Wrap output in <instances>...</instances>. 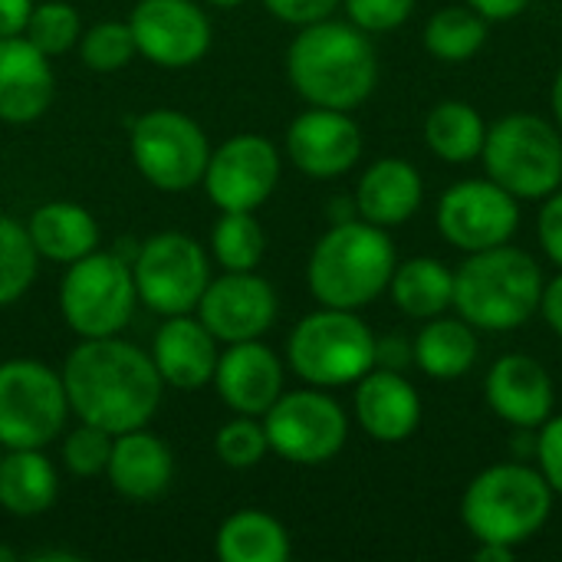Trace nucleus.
Wrapping results in <instances>:
<instances>
[{"label":"nucleus","instance_id":"obj_1","mask_svg":"<svg viewBox=\"0 0 562 562\" xmlns=\"http://www.w3.org/2000/svg\"><path fill=\"white\" fill-rule=\"evenodd\" d=\"M59 375L69 412L109 435L145 428L155 418L165 392L151 352H142L119 336L82 339L69 352Z\"/></svg>","mask_w":562,"mask_h":562},{"label":"nucleus","instance_id":"obj_2","mask_svg":"<svg viewBox=\"0 0 562 562\" xmlns=\"http://www.w3.org/2000/svg\"><path fill=\"white\" fill-rule=\"evenodd\" d=\"M286 76L310 105L352 112L375 92L379 56L366 30L326 16L300 26L286 49Z\"/></svg>","mask_w":562,"mask_h":562},{"label":"nucleus","instance_id":"obj_3","mask_svg":"<svg viewBox=\"0 0 562 562\" xmlns=\"http://www.w3.org/2000/svg\"><path fill=\"white\" fill-rule=\"evenodd\" d=\"M540 263L510 244L468 254L454 270V310L464 323L484 333H510L540 313L543 300Z\"/></svg>","mask_w":562,"mask_h":562},{"label":"nucleus","instance_id":"obj_4","mask_svg":"<svg viewBox=\"0 0 562 562\" xmlns=\"http://www.w3.org/2000/svg\"><path fill=\"white\" fill-rule=\"evenodd\" d=\"M395 244L369 221H336L313 247L306 280L319 306L362 310L375 303L395 273Z\"/></svg>","mask_w":562,"mask_h":562},{"label":"nucleus","instance_id":"obj_5","mask_svg":"<svg viewBox=\"0 0 562 562\" xmlns=\"http://www.w3.org/2000/svg\"><path fill=\"white\" fill-rule=\"evenodd\" d=\"M553 514V491L537 468L494 464L481 471L464 497L461 520L477 543L524 547L533 540Z\"/></svg>","mask_w":562,"mask_h":562},{"label":"nucleus","instance_id":"obj_6","mask_svg":"<svg viewBox=\"0 0 562 562\" xmlns=\"http://www.w3.org/2000/svg\"><path fill=\"white\" fill-rule=\"evenodd\" d=\"M487 178L517 201H543L562 188V132L533 112H510L487 128Z\"/></svg>","mask_w":562,"mask_h":562},{"label":"nucleus","instance_id":"obj_7","mask_svg":"<svg viewBox=\"0 0 562 562\" xmlns=\"http://www.w3.org/2000/svg\"><path fill=\"white\" fill-rule=\"evenodd\" d=\"M290 369L313 389L356 385L375 369V336L356 310L323 306L303 316L286 339Z\"/></svg>","mask_w":562,"mask_h":562},{"label":"nucleus","instance_id":"obj_8","mask_svg":"<svg viewBox=\"0 0 562 562\" xmlns=\"http://www.w3.org/2000/svg\"><path fill=\"white\" fill-rule=\"evenodd\" d=\"M138 303L132 267L119 254L92 250L69 263L59 283V310L66 326L82 339L119 336Z\"/></svg>","mask_w":562,"mask_h":562},{"label":"nucleus","instance_id":"obj_9","mask_svg":"<svg viewBox=\"0 0 562 562\" xmlns=\"http://www.w3.org/2000/svg\"><path fill=\"white\" fill-rule=\"evenodd\" d=\"M69 398L63 375L36 359H10L0 366V445L46 448L66 428Z\"/></svg>","mask_w":562,"mask_h":562},{"label":"nucleus","instance_id":"obj_10","mask_svg":"<svg viewBox=\"0 0 562 562\" xmlns=\"http://www.w3.org/2000/svg\"><path fill=\"white\" fill-rule=\"evenodd\" d=\"M128 151L158 191H188L204 178L211 145L204 128L178 109H151L135 119Z\"/></svg>","mask_w":562,"mask_h":562},{"label":"nucleus","instance_id":"obj_11","mask_svg":"<svg viewBox=\"0 0 562 562\" xmlns=\"http://www.w3.org/2000/svg\"><path fill=\"white\" fill-rule=\"evenodd\" d=\"M132 280L138 300L158 316H181L198 310L211 283L207 250L178 231H165L148 237L132 263Z\"/></svg>","mask_w":562,"mask_h":562},{"label":"nucleus","instance_id":"obj_12","mask_svg":"<svg viewBox=\"0 0 562 562\" xmlns=\"http://www.w3.org/2000/svg\"><path fill=\"white\" fill-rule=\"evenodd\" d=\"M270 451L290 464L316 468L333 461L349 438V418L342 405L323 389L283 392L263 415Z\"/></svg>","mask_w":562,"mask_h":562},{"label":"nucleus","instance_id":"obj_13","mask_svg":"<svg viewBox=\"0 0 562 562\" xmlns=\"http://www.w3.org/2000/svg\"><path fill=\"white\" fill-rule=\"evenodd\" d=\"M517 227L520 201L491 178L458 181L438 201V231L451 247L464 254L510 244Z\"/></svg>","mask_w":562,"mask_h":562},{"label":"nucleus","instance_id":"obj_14","mask_svg":"<svg viewBox=\"0 0 562 562\" xmlns=\"http://www.w3.org/2000/svg\"><path fill=\"white\" fill-rule=\"evenodd\" d=\"M201 181L221 211H257L280 181V151L267 135H231L211 151Z\"/></svg>","mask_w":562,"mask_h":562},{"label":"nucleus","instance_id":"obj_15","mask_svg":"<svg viewBox=\"0 0 562 562\" xmlns=\"http://www.w3.org/2000/svg\"><path fill=\"white\" fill-rule=\"evenodd\" d=\"M135 46L161 69H184L211 49V20L194 0H138L128 16Z\"/></svg>","mask_w":562,"mask_h":562},{"label":"nucleus","instance_id":"obj_16","mask_svg":"<svg viewBox=\"0 0 562 562\" xmlns=\"http://www.w3.org/2000/svg\"><path fill=\"white\" fill-rule=\"evenodd\" d=\"M198 319L227 346L260 339L277 319V293L254 270H224L198 300Z\"/></svg>","mask_w":562,"mask_h":562},{"label":"nucleus","instance_id":"obj_17","mask_svg":"<svg viewBox=\"0 0 562 562\" xmlns=\"http://www.w3.org/2000/svg\"><path fill=\"white\" fill-rule=\"evenodd\" d=\"M286 155L306 178H342L362 158V128L342 109L310 105L286 128Z\"/></svg>","mask_w":562,"mask_h":562},{"label":"nucleus","instance_id":"obj_18","mask_svg":"<svg viewBox=\"0 0 562 562\" xmlns=\"http://www.w3.org/2000/svg\"><path fill=\"white\" fill-rule=\"evenodd\" d=\"M214 389L234 415L263 418L283 395V362L260 339L231 342L217 356Z\"/></svg>","mask_w":562,"mask_h":562},{"label":"nucleus","instance_id":"obj_19","mask_svg":"<svg viewBox=\"0 0 562 562\" xmlns=\"http://www.w3.org/2000/svg\"><path fill=\"white\" fill-rule=\"evenodd\" d=\"M484 395L491 412L514 428H540L557 405V389L547 366L524 352L501 356L491 366Z\"/></svg>","mask_w":562,"mask_h":562},{"label":"nucleus","instance_id":"obj_20","mask_svg":"<svg viewBox=\"0 0 562 562\" xmlns=\"http://www.w3.org/2000/svg\"><path fill=\"white\" fill-rule=\"evenodd\" d=\"M56 95L49 56L40 53L23 33L0 36V122L30 125Z\"/></svg>","mask_w":562,"mask_h":562},{"label":"nucleus","instance_id":"obj_21","mask_svg":"<svg viewBox=\"0 0 562 562\" xmlns=\"http://www.w3.org/2000/svg\"><path fill=\"white\" fill-rule=\"evenodd\" d=\"M356 418L372 441H408L422 425L418 389L398 369H369L356 382Z\"/></svg>","mask_w":562,"mask_h":562},{"label":"nucleus","instance_id":"obj_22","mask_svg":"<svg viewBox=\"0 0 562 562\" xmlns=\"http://www.w3.org/2000/svg\"><path fill=\"white\" fill-rule=\"evenodd\" d=\"M217 339L207 333V326L188 313L168 316V323L155 333L151 342V362L165 385L194 392L214 382L217 369Z\"/></svg>","mask_w":562,"mask_h":562},{"label":"nucleus","instance_id":"obj_23","mask_svg":"<svg viewBox=\"0 0 562 562\" xmlns=\"http://www.w3.org/2000/svg\"><path fill=\"white\" fill-rule=\"evenodd\" d=\"M425 201V181L418 168L405 158L372 161L356 188V211L375 227H402L418 214Z\"/></svg>","mask_w":562,"mask_h":562},{"label":"nucleus","instance_id":"obj_24","mask_svg":"<svg viewBox=\"0 0 562 562\" xmlns=\"http://www.w3.org/2000/svg\"><path fill=\"white\" fill-rule=\"evenodd\" d=\"M109 484L128 497V501H155L168 491L175 477V458L168 445L145 428L122 431L112 441V458H109Z\"/></svg>","mask_w":562,"mask_h":562},{"label":"nucleus","instance_id":"obj_25","mask_svg":"<svg viewBox=\"0 0 562 562\" xmlns=\"http://www.w3.org/2000/svg\"><path fill=\"white\" fill-rule=\"evenodd\" d=\"M26 234L40 257L53 263H66V267L99 250L95 217L82 204H72V201L40 204L26 221Z\"/></svg>","mask_w":562,"mask_h":562},{"label":"nucleus","instance_id":"obj_26","mask_svg":"<svg viewBox=\"0 0 562 562\" xmlns=\"http://www.w3.org/2000/svg\"><path fill=\"white\" fill-rule=\"evenodd\" d=\"M59 477L43 448L0 454V507L13 517H40L56 504Z\"/></svg>","mask_w":562,"mask_h":562},{"label":"nucleus","instance_id":"obj_27","mask_svg":"<svg viewBox=\"0 0 562 562\" xmlns=\"http://www.w3.org/2000/svg\"><path fill=\"white\" fill-rule=\"evenodd\" d=\"M477 333L471 323L458 319H428V326H422L415 346H412V359L415 366L438 382H454L461 375H468L477 362Z\"/></svg>","mask_w":562,"mask_h":562},{"label":"nucleus","instance_id":"obj_28","mask_svg":"<svg viewBox=\"0 0 562 562\" xmlns=\"http://www.w3.org/2000/svg\"><path fill=\"white\" fill-rule=\"evenodd\" d=\"M389 293L405 316L435 319L454 303V270L435 257H412L405 263H395Z\"/></svg>","mask_w":562,"mask_h":562},{"label":"nucleus","instance_id":"obj_29","mask_svg":"<svg viewBox=\"0 0 562 562\" xmlns=\"http://www.w3.org/2000/svg\"><path fill=\"white\" fill-rule=\"evenodd\" d=\"M217 557L224 562H286L290 533L263 510H237L217 530Z\"/></svg>","mask_w":562,"mask_h":562},{"label":"nucleus","instance_id":"obj_30","mask_svg":"<svg viewBox=\"0 0 562 562\" xmlns=\"http://www.w3.org/2000/svg\"><path fill=\"white\" fill-rule=\"evenodd\" d=\"M484 138H487V122L471 102H461V99L438 102L425 119L428 151L448 165H464V161L481 158Z\"/></svg>","mask_w":562,"mask_h":562},{"label":"nucleus","instance_id":"obj_31","mask_svg":"<svg viewBox=\"0 0 562 562\" xmlns=\"http://www.w3.org/2000/svg\"><path fill=\"white\" fill-rule=\"evenodd\" d=\"M425 49L441 63H468L474 59L487 43V20L464 7H441L428 16L422 33Z\"/></svg>","mask_w":562,"mask_h":562},{"label":"nucleus","instance_id":"obj_32","mask_svg":"<svg viewBox=\"0 0 562 562\" xmlns=\"http://www.w3.org/2000/svg\"><path fill=\"white\" fill-rule=\"evenodd\" d=\"M211 254L224 270H257L267 254V234L254 211H221L211 231Z\"/></svg>","mask_w":562,"mask_h":562},{"label":"nucleus","instance_id":"obj_33","mask_svg":"<svg viewBox=\"0 0 562 562\" xmlns=\"http://www.w3.org/2000/svg\"><path fill=\"white\" fill-rule=\"evenodd\" d=\"M40 254L26 234V224H20L10 214H0V310L13 306L36 280Z\"/></svg>","mask_w":562,"mask_h":562},{"label":"nucleus","instance_id":"obj_34","mask_svg":"<svg viewBox=\"0 0 562 562\" xmlns=\"http://www.w3.org/2000/svg\"><path fill=\"white\" fill-rule=\"evenodd\" d=\"M23 36L46 56H59L66 49H72L82 36V20H79V10L66 0H46V3H36L30 20H26V30Z\"/></svg>","mask_w":562,"mask_h":562},{"label":"nucleus","instance_id":"obj_35","mask_svg":"<svg viewBox=\"0 0 562 562\" xmlns=\"http://www.w3.org/2000/svg\"><path fill=\"white\" fill-rule=\"evenodd\" d=\"M79 56L92 72H119L132 63V56L138 53L135 36L128 20H102L89 30H82L79 36Z\"/></svg>","mask_w":562,"mask_h":562},{"label":"nucleus","instance_id":"obj_36","mask_svg":"<svg viewBox=\"0 0 562 562\" xmlns=\"http://www.w3.org/2000/svg\"><path fill=\"white\" fill-rule=\"evenodd\" d=\"M214 451L217 458L234 468V471H247V468H257L267 451H270V441H267V428L263 422H257L254 415H237L231 418L227 425H221L217 438H214Z\"/></svg>","mask_w":562,"mask_h":562},{"label":"nucleus","instance_id":"obj_37","mask_svg":"<svg viewBox=\"0 0 562 562\" xmlns=\"http://www.w3.org/2000/svg\"><path fill=\"white\" fill-rule=\"evenodd\" d=\"M112 441H115V435L79 422V428H72L63 441V464L76 477H99L109 468Z\"/></svg>","mask_w":562,"mask_h":562},{"label":"nucleus","instance_id":"obj_38","mask_svg":"<svg viewBox=\"0 0 562 562\" xmlns=\"http://www.w3.org/2000/svg\"><path fill=\"white\" fill-rule=\"evenodd\" d=\"M342 7H346L349 23H356L359 30L389 33V30H398L412 16L415 0H342Z\"/></svg>","mask_w":562,"mask_h":562},{"label":"nucleus","instance_id":"obj_39","mask_svg":"<svg viewBox=\"0 0 562 562\" xmlns=\"http://www.w3.org/2000/svg\"><path fill=\"white\" fill-rule=\"evenodd\" d=\"M537 471L547 477L550 491L562 497V415H550L537 435Z\"/></svg>","mask_w":562,"mask_h":562},{"label":"nucleus","instance_id":"obj_40","mask_svg":"<svg viewBox=\"0 0 562 562\" xmlns=\"http://www.w3.org/2000/svg\"><path fill=\"white\" fill-rule=\"evenodd\" d=\"M342 0H263V7L283 20V23H293V26H310V23H319L326 16H333V10L339 7Z\"/></svg>","mask_w":562,"mask_h":562},{"label":"nucleus","instance_id":"obj_41","mask_svg":"<svg viewBox=\"0 0 562 562\" xmlns=\"http://www.w3.org/2000/svg\"><path fill=\"white\" fill-rule=\"evenodd\" d=\"M537 234H540V247L547 250V257L562 270V188L550 198H543Z\"/></svg>","mask_w":562,"mask_h":562},{"label":"nucleus","instance_id":"obj_42","mask_svg":"<svg viewBox=\"0 0 562 562\" xmlns=\"http://www.w3.org/2000/svg\"><path fill=\"white\" fill-rule=\"evenodd\" d=\"M33 7V0H0V36H20Z\"/></svg>","mask_w":562,"mask_h":562},{"label":"nucleus","instance_id":"obj_43","mask_svg":"<svg viewBox=\"0 0 562 562\" xmlns=\"http://www.w3.org/2000/svg\"><path fill=\"white\" fill-rule=\"evenodd\" d=\"M468 7L477 10L487 23H497V20H514V16H520V13L530 7V0H468Z\"/></svg>","mask_w":562,"mask_h":562},{"label":"nucleus","instance_id":"obj_44","mask_svg":"<svg viewBox=\"0 0 562 562\" xmlns=\"http://www.w3.org/2000/svg\"><path fill=\"white\" fill-rule=\"evenodd\" d=\"M540 313L547 319V326L562 339V273L557 280H550L543 286V300H540Z\"/></svg>","mask_w":562,"mask_h":562},{"label":"nucleus","instance_id":"obj_45","mask_svg":"<svg viewBox=\"0 0 562 562\" xmlns=\"http://www.w3.org/2000/svg\"><path fill=\"white\" fill-rule=\"evenodd\" d=\"M405 362H412V346L405 339H375V366L402 369Z\"/></svg>","mask_w":562,"mask_h":562},{"label":"nucleus","instance_id":"obj_46","mask_svg":"<svg viewBox=\"0 0 562 562\" xmlns=\"http://www.w3.org/2000/svg\"><path fill=\"white\" fill-rule=\"evenodd\" d=\"M481 562H507L514 557L510 547H501V543H477V553H474Z\"/></svg>","mask_w":562,"mask_h":562},{"label":"nucleus","instance_id":"obj_47","mask_svg":"<svg viewBox=\"0 0 562 562\" xmlns=\"http://www.w3.org/2000/svg\"><path fill=\"white\" fill-rule=\"evenodd\" d=\"M550 109H553V122H557V128L562 132V69L557 72L553 89H550Z\"/></svg>","mask_w":562,"mask_h":562},{"label":"nucleus","instance_id":"obj_48","mask_svg":"<svg viewBox=\"0 0 562 562\" xmlns=\"http://www.w3.org/2000/svg\"><path fill=\"white\" fill-rule=\"evenodd\" d=\"M207 3H211V7H224V10H227V7H237V3H244V0H207Z\"/></svg>","mask_w":562,"mask_h":562},{"label":"nucleus","instance_id":"obj_49","mask_svg":"<svg viewBox=\"0 0 562 562\" xmlns=\"http://www.w3.org/2000/svg\"><path fill=\"white\" fill-rule=\"evenodd\" d=\"M16 560V553L13 550H7V547H0V562H13Z\"/></svg>","mask_w":562,"mask_h":562},{"label":"nucleus","instance_id":"obj_50","mask_svg":"<svg viewBox=\"0 0 562 562\" xmlns=\"http://www.w3.org/2000/svg\"><path fill=\"white\" fill-rule=\"evenodd\" d=\"M0 454H3V445H0Z\"/></svg>","mask_w":562,"mask_h":562}]
</instances>
